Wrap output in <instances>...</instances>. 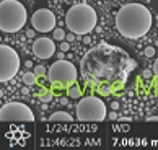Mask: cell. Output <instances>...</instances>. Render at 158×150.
Instances as JSON below:
<instances>
[{
    "instance_id": "10",
    "label": "cell",
    "mask_w": 158,
    "mask_h": 150,
    "mask_svg": "<svg viewBox=\"0 0 158 150\" xmlns=\"http://www.w3.org/2000/svg\"><path fill=\"white\" fill-rule=\"evenodd\" d=\"M56 39H51V38H46V36H41L38 38L33 44V54L38 57V59H49V57L54 56L56 52V44H54Z\"/></svg>"
},
{
    "instance_id": "3",
    "label": "cell",
    "mask_w": 158,
    "mask_h": 150,
    "mask_svg": "<svg viewBox=\"0 0 158 150\" xmlns=\"http://www.w3.org/2000/svg\"><path fill=\"white\" fill-rule=\"evenodd\" d=\"M65 25L73 34H88L98 25V15L88 3H77L65 13Z\"/></svg>"
},
{
    "instance_id": "6",
    "label": "cell",
    "mask_w": 158,
    "mask_h": 150,
    "mask_svg": "<svg viewBox=\"0 0 158 150\" xmlns=\"http://www.w3.org/2000/svg\"><path fill=\"white\" fill-rule=\"evenodd\" d=\"M77 119L80 123H103L106 119V105L98 96H83L77 103Z\"/></svg>"
},
{
    "instance_id": "13",
    "label": "cell",
    "mask_w": 158,
    "mask_h": 150,
    "mask_svg": "<svg viewBox=\"0 0 158 150\" xmlns=\"http://www.w3.org/2000/svg\"><path fill=\"white\" fill-rule=\"evenodd\" d=\"M67 96L70 98V100H78V98H81V90L78 85H72L70 88H67Z\"/></svg>"
},
{
    "instance_id": "17",
    "label": "cell",
    "mask_w": 158,
    "mask_h": 150,
    "mask_svg": "<svg viewBox=\"0 0 158 150\" xmlns=\"http://www.w3.org/2000/svg\"><path fill=\"white\" fill-rule=\"evenodd\" d=\"M143 56H145V57H153V56H155V48L147 46V48L143 49Z\"/></svg>"
},
{
    "instance_id": "8",
    "label": "cell",
    "mask_w": 158,
    "mask_h": 150,
    "mask_svg": "<svg viewBox=\"0 0 158 150\" xmlns=\"http://www.w3.org/2000/svg\"><path fill=\"white\" fill-rule=\"evenodd\" d=\"M0 121L2 123H33L34 121V114L31 111V108L20 101H11V103H5L0 108Z\"/></svg>"
},
{
    "instance_id": "30",
    "label": "cell",
    "mask_w": 158,
    "mask_h": 150,
    "mask_svg": "<svg viewBox=\"0 0 158 150\" xmlns=\"http://www.w3.org/2000/svg\"><path fill=\"white\" fill-rule=\"evenodd\" d=\"M135 2H139V0H135Z\"/></svg>"
},
{
    "instance_id": "14",
    "label": "cell",
    "mask_w": 158,
    "mask_h": 150,
    "mask_svg": "<svg viewBox=\"0 0 158 150\" xmlns=\"http://www.w3.org/2000/svg\"><path fill=\"white\" fill-rule=\"evenodd\" d=\"M52 36H54L56 41H64V39H67V34L64 30H60V28H56L54 31H52Z\"/></svg>"
},
{
    "instance_id": "22",
    "label": "cell",
    "mask_w": 158,
    "mask_h": 150,
    "mask_svg": "<svg viewBox=\"0 0 158 150\" xmlns=\"http://www.w3.org/2000/svg\"><path fill=\"white\" fill-rule=\"evenodd\" d=\"M34 33H36V30H30V31H26V36H28V38H33Z\"/></svg>"
},
{
    "instance_id": "25",
    "label": "cell",
    "mask_w": 158,
    "mask_h": 150,
    "mask_svg": "<svg viewBox=\"0 0 158 150\" xmlns=\"http://www.w3.org/2000/svg\"><path fill=\"white\" fill-rule=\"evenodd\" d=\"M72 39H73V33H70V34H67V41L70 43V41H72Z\"/></svg>"
},
{
    "instance_id": "16",
    "label": "cell",
    "mask_w": 158,
    "mask_h": 150,
    "mask_svg": "<svg viewBox=\"0 0 158 150\" xmlns=\"http://www.w3.org/2000/svg\"><path fill=\"white\" fill-rule=\"evenodd\" d=\"M34 73H36L38 77H44V75L48 73V69H44V65H36L34 67Z\"/></svg>"
},
{
    "instance_id": "12",
    "label": "cell",
    "mask_w": 158,
    "mask_h": 150,
    "mask_svg": "<svg viewBox=\"0 0 158 150\" xmlns=\"http://www.w3.org/2000/svg\"><path fill=\"white\" fill-rule=\"evenodd\" d=\"M23 83H25L26 86H33V85L38 83V75L34 73V70L23 73Z\"/></svg>"
},
{
    "instance_id": "27",
    "label": "cell",
    "mask_w": 158,
    "mask_h": 150,
    "mask_svg": "<svg viewBox=\"0 0 158 150\" xmlns=\"http://www.w3.org/2000/svg\"><path fill=\"white\" fill-rule=\"evenodd\" d=\"M57 57H59V59H64V52H62V51H60L59 54H57Z\"/></svg>"
},
{
    "instance_id": "29",
    "label": "cell",
    "mask_w": 158,
    "mask_h": 150,
    "mask_svg": "<svg viewBox=\"0 0 158 150\" xmlns=\"http://www.w3.org/2000/svg\"><path fill=\"white\" fill-rule=\"evenodd\" d=\"M56 2H59V0H56Z\"/></svg>"
},
{
    "instance_id": "9",
    "label": "cell",
    "mask_w": 158,
    "mask_h": 150,
    "mask_svg": "<svg viewBox=\"0 0 158 150\" xmlns=\"http://www.w3.org/2000/svg\"><path fill=\"white\" fill-rule=\"evenodd\" d=\"M31 25L39 33H49L56 30V15L48 8H39L31 16Z\"/></svg>"
},
{
    "instance_id": "21",
    "label": "cell",
    "mask_w": 158,
    "mask_h": 150,
    "mask_svg": "<svg viewBox=\"0 0 158 150\" xmlns=\"http://www.w3.org/2000/svg\"><path fill=\"white\" fill-rule=\"evenodd\" d=\"M152 73H153V70H143L142 75H143L145 78H148V77H152Z\"/></svg>"
},
{
    "instance_id": "1",
    "label": "cell",
    "mask_w": 158,
    "mask_h": 150,
    "mask_svg": "<svg viewBox=\"0 0 158 150\" xmlns=\"http://www.w3.org/2000/svg\"><path fill=\"white\" fill-rule=\"evenodd\" d=\"M135 60L119 46L99 43L85 52L80 60V75L99 95H114L126 86Z\"/></svg>"
},
{
    "instance_id": "23",
    "label": "cell",
    "mask_w": 158,
    "mask_h": 150,
    "mask_svg": "<svg viewBox=\"0 0 158 150\" xmlns=\"http://www.w3.org/2000/svg\"><path fill=\"white\" fill-rule=\"evenodd\" d=\"M109 119H118V114H116L114 111H113V113H109Z\"/></svg>"
},
{
    "instance_id": "28",
    "label": "cell",
    "mask_w": 158,
    "mask_h": 150,
    "mask_svg": "<svg viewBox=\"0 0 158 150\" xmlns=\"http://www.w3.org/2000/svg\"><path fill=\"white\" fill-rule=\"evenodd\" d=\"M156 105H158V98H156Z\"/></svg>"
},
{
    "instance_id": "26",
    "label": "cell",
    "mask_w": 158,
    "mask_h": 150,
    "mask_svg": "<svg viewBox=\"0 0 158 150\" xmlns=\"http://www.w3.org/2000/svg\"><path fill=\"white\" fill-rule=\"evenodd\" d=\"M60 103H62V105H67V103H69V96H67V98H62Z\"/></svg>"
},
{
    "instance_id": "15",
    "label": "cell",
    "mask_w": 158,
    "mask_h": 150,
    "mask_svg": "<svg viewBox=\"0 0 158 150\" xmlns=\"http://www.w3.org/2000/svg\"><path fill=\"white\" fill-rule=\"evenodd\" d=\"M39 98H41V101H44V103H49L52 100V93L48 90H41V93H39Z\"/></svg>"
},
{
    "instance_id": "18",
    "label": "cell",
    "mask_w": 158,
    "mask_h": 150,
    "mask_svg": "<svg viewBox=\"0 0 158 150\" xmlns=\"http://www.w3.org/2000/svg\"><path fill=\"white\" fill-rule=\"evenodd\" d=\"M59 49L62 51V52H67V51L70 49V43L64 39V41H60V44H59Z\"/></svg>"
},
{
    "instance_id": "24",
    "label": "cell",
    "mask_w": 158,
    "mask_h": 150,
    "mask_svg": "<svg viewBox=\"0 0 158 150\" xmlns=\"http://www.w3.org/2000/svg\"><path fill=\"white\" fill-rule=\"evenodd\" d=\"M111 108H113V109H118V108H119V103H118V101H114L113 105H111Z\"/></svg>"
},
{
    "instance_id": "20",
    "label": "cell",
    "mask_w": 158,
    "mask_h": 150,
    "mask_svg": "<svg viewBox=\"0 0 158 150\" xmlns=\"http://www.w3.org/2000/svg\"><path fill=\"white\" fill-rule=\"evenodd\" d=\"M147 123H158V116H148Z\"/></svg>"
},
{
    "instance_id": "19",
    "label": "cell",
    "mask_w": 158,
    "mask_h": 150,
    "mask_svg": "<svg viewBox=\"0 0 158 150\" xmlns=\"http://www.w3.org/2000/svg\"><path fill=\"white\" fill-rule=\"evenodd\" d=\"M153 75L158 78V57H156L155 62H153Z\"/></svg>"
},
{
    "instance_id": "7",
    "label": "cell",
    "mask_w": 158,
    "mask_h": 150,
    "mask_svg": "<svg viewBox=\"0 0 158 150\" xmlns=\"http://www.w3.org/2000/svg\"><path fill=\"white\" fill-rule=\"evenodd\" d=\"M20 70V56L8 44L0 46V82L7 83Z\"/></svg>"
},
{
    "instance_id": "5",
    "label": "cell",
    "mask_w": 158,
    "mask_h": 150,
    "mask_svg": "<svg viewBox=\"0 0 158 150\" xmlns=\"http://www.w3.org/2000/svg\"><path fill=\"white\" fill-rule=\"evenodd\" d=\"M48 78H49V83L59 90L70 88L77 82L78 70L72 62L65 59H59L48 69Z\"/></svg>"
},
{
    "instance_id": "2",
    "label": "cell",
    "mask_w": 158,
    "mask_h": 150,
    "mask_svg": "<svg viewBox=\"0 0 158 150\" xmlns=\"http://www.w3.org/2000/svg\"><path fill=\"white\" fill-rule=\"evenodd\" d=\"M153 25V16L145 5L126 3L116 13V30L127 39L143 38Z\"/></svg>"
},
{
    "instance_id": "11",
    "label": "cell",
    "mask_w": 158,
    "mask_h": 150,
    "mask_svg": "<svg viewBox=\"0 0 158 150\" xmlns=\"http://www.w3.org/2000/svg\"><path fill=\"white\" fill-rule=\"evenodd\" d=\"M51 123H72V116L65 111H56L49 116Z\"/></svg>"
},
{
    "instance_id": "4",
    "label": "cell",
    "mask_w": 158,
    "mask_h": 150,
    "mask_svg": "<svg viewBox=\"0 0 158 150\" xmlns=\"http://www.w3.org/2000/svg\"><path fill=\"white\" fill-rule=\"evenodd\" d=\"M28 13L18 0H2L0 3V30L3 33H18L26 25Z\"/></svg>"
}]
</instances>
